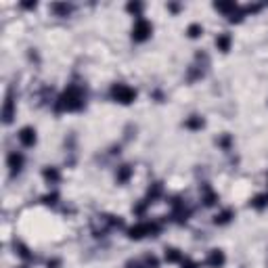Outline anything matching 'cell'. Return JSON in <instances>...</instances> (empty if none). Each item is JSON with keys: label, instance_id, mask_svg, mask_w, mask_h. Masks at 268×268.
I'll list each match as a JSON object with an SVG mask.
<instances>
[{"label": "cell", "instance_id": "cell-18", "mask_svg": "<svg viewBox=\"0 0 268 268\" xmlns=\"http://www.w3.org/2000/svg\"><path fill=\"white\" fill-rule=\"evenodd\" d=\"M162 191H164V187H162V183H153L151 187H149V191H147V201L151 203V201H155L159 195H162Z\"/></svg>", "mask_w": 268, "mask_h": 268}, {"label": "cell", "instance_id": "cell-9", "mask_svg": "<svg viewBox=\"0 0 268 268\" xmlns=\"http://www.w3.org/2000/svg\"><path fill=\"white\" fill-rule=\"evenodd\" d=\"M164 260H166L168 264H183L185 254H183L178 247H166V249H164Z\"/></svg>", "mask_w": 268, "mask_h": 268}, {"label": "cell", "instance_id": "cell-26", "mask_svg": "<svg viewBox=\"0 0 268 268\" xmlns=\"http://www.w3.org/2000/svg\"><path fill=\"white\" fill-rule=\"evenodd\" d=\"M181 266H183V268H199V264H197V262H193V260H189V258H185Z\"/></svg>", "mask_w": 268, "mask_h": 268}, {"label": "cell", "instance_id": "cell-10", "mask_svg": "<svg viewBox=\"0 0 268 268\" xmlns=\"http://www.w3.org/2000/svg\"><path fill=\"white\" fill-rule=\"evenodd\" d=\"M214 9L220 11L224 17H228V19H230V17H233L241 7H239L237 3H216V5H214Z\"/></svg>", "mask_w": 268, "mask_h": 268}, {"label": "cell", "instance_id": "cell-29", "mask_svg": "<svg viewBox=\"0 0 268 268\" xmlns=\"http://www.w3.org/2000/svg\"><path fill=\"white\" fill-rule=\"evenodd\" d=\"M168 9H170V11H174V13H176V11H178V9H181V7H178V5H170V7H168Z\"/></svg>", "mask_w": 268, "mask_h": 268}, {"label": "cell", "instance_id": "cell-27", "mask_svg": "<svg viewBox=\"0 0 268 268\" xmlns=\"http://www.w3.org/2000/svg\"><path fill=\"white\" fill-rule=\"evenodd\" d=\"M126 266L128 268H145V264H142V262H128Z\"/></svg>", "mask_w": 268, "mask_h": 268}, {"label": "cell", "instance_id": "cell-5", "mask_svg": "<svg viewBox=\"0 0 268 268\" xmlns=\"http://www.w3.org/2000/svg\"><path fill=\"white\" fill-rule=\"evenodd\" d=\"M17 140L21 142V147L32 149V147H36V142H38V132H36L34 126H23L17 132Z\"/></svg>", "mask_w": 268, "mask_h": 268}, {"label": "cell", "instance_id": "cell-13", "mask_svg": "<svg viewBox=\"0 0 268 268\" xmlns=\"http://www.w3.org/2000/svg\"><path fill=\"white\" fill-rule=\"evenodd\" d=\"M132 174H134L132 166H120L117 172H115V181H117L120 185H126L130 178H132Z\"/></svg>", "mask_w": 268, "mask_h": 268}, {"label": "cell", "instance_id": "cell-12", "mask_svg": "<svg viewBox=\"0 0 268 268\" xmlns=\"http://www.w3.org/2000/svg\"><path fill=\"white\" fill-rule=\"evenodd\" d=\"M230 46H233V36L230 34H218V38H216V48L220 50V52H228L230 50Z\"/></svg>", "mask_w": 268, "mask_h": 268}, {"label": "cell", "instance_id": "cell-7", "mask_svg": "<svg viewBox=\"0 0 268 268\" xmlns=\"http://www.w3.org/2000/svg\"><path fill=\"white\" fill-rule=\"evenodd\" d=\"M205 264H207L210 268H222V266L226 264L224 252H222V249H212V252L207 254V258H205Z\"/></svg>", "mask_w": 268, "mask_h": 268}, {"label": "cell", "instance_id": "cell-14", "mask_svg": "<svg viewBox=\"0 0 268 268\" xmlns=\"http://www.w3.org/2000/svg\"><path fill=\"white\" fill-rule=\"evenodd\" d=\"M203 126H205V120H203L201 115H191V117H187V122H185V128H187V130H193V132L201 130Z\"/></svg>", "mask_w": 268, "mask_h": 268}, {"label": "cell", "instance_id": "cell-25", "mask_svg": "<svg viewBox=\"0 0 268 268\" xmlns=\"http://www.w3.org/2000/svg\"><path fill=\"white\" fill-rule=\"evenodd\" d=\"M220 147H222L224 151H228V149H230V136H228V134H224V136L220 138Z\"/></svg>", "mask_w": 268, "mask_h": 268}, {"label": "cell", "instance_id": "cell-17", "mask_svg": "<svg viewBox=\"0 0 268 268\" xmlns=\"http://www.w3.org/2000/svg\"><path fill=\"white\" fill-rule=\"evenodd\" d=\"M249 205H252L254 210H258V212H262V210H266L268 207V193H260V195H256V197L249 201Z\"/></svg>", "mask_w": 268, "mask_h": 268}, {"label": "cell", "instance_id": "cell-21", "mask_svg": "<svg viewBox=\"0 0 268 268\" xmlns=\"http://www.w3.org/2000/svg\"><path fill=\"white\" fill-rule=\"evenodd\" d=\"M142 9H145V7H142L140 3H128V5H126V11H128L130 15H134L136 19H140V17H142Z\"/></svg>", "mask_w": 268, "mask_h": 268}, {"label": "cell", "instance_id": "cell-2", "mask_svg": "<svg viewBox=\"0 0 268 268\" xmlns=\"http://www.w3.org/2000/svg\"><path fill=\"white\" fill-rule=\"evenodd\" d=\"M159 233H162L159 222H151V220H142V222H138V224L128 228V237L134 239V241H140L145 237H157Z\"/></svg>", "mask_w": 268, "mask_h": 268}, {"label": "cell", "instance_id": "cell-3", "mask_svg": "<svg viewBox=\"0 0 268 268\" xmlns=\"http://www.w3.org/2000/svg\"><path fill=\"white\" fill-rule=\"evenodd\" d=\"M109 97H111V101H115L120 105H132L136 101V91L124 82H115L109 88Z\"/></svg>", "mask_w": 268, "mask_h": 268}, {"label": "cell", "instance_id": "cell-16", "mask_svg": "<svg viewBox=\"0 0 268 268\" xmlns=\"http://www.w3.org/2000/svg\"><path fill=\"white\" fill-rule=\"evenodd\" d=\"M50 11L55 13L57 17H69L71 11H74V7L67 5V3H55V5H50Z\"/></svg>", "mask_w": 268, "mask_h": 268}, {"label": "cell", "instance_id": "cell-22", "mask_svg": "<svg viewBox=\"0 0 268 268\" xmlns=\"http://www.w3.org/2000/svg\"><path fill=\"white\" fill-rule=\"evenodd\" d=\"M140 262L145 264V268H159V260H157L155 256H151V254H149V256H145Z\"/></svg>", "mask_w": 268, "mask_h": 268}, {"label": "cell", "instance_id": "cell-4", "mask_svg": "<svg viewBox=\"0 0 268 268\" xmlns=\"http://www.w3.org/2000/svg\"><path fill=\"white\" fill-rule=\"evenodd\" d=\"M151 36H153V23H151L149 19L140 17V19L134 21V25H132V40H134L136 44L147 42Z\"/></svg>", "mask_w": 268, "mask_h": 268}, {"label": "cell", "instance_id": "cell-19", "mask_svg": "<svg viewBox=\"0 0 268 268\" xmlns=\"http://www.w3.org/2000/svg\"><path fill=\"white\" fill-rule=\"evenodd\" d=\"M187 36H189L191 40H197V38H201V36H203V27L199 23H191L187 27Z\"/></svg>", "mask_w": 268, "mask_h": 268}, {"label": "cell", "instance_id": "cell-11", "mask_svg": "<svg viewBox=\"0 0 268 268\" xmlns=\"http://www.w3.org/2000/svg\"><path fill=\"white\" fill-rule=\"evenodd\" d=\"M42 178H44L48 185H57V183L61 181V174H59V170H57L55 166H46V168L42 170Z\"/></svg>", "mask_w": 268, "mask_h": 268}, {"label": "cell", "instance_id": "cell-28", "mask_svg": "<svg viewBox=\"0 0 268 268\" xmlns=\"http://www.w3.org/2000/svg\"><path fill=\"white\" fill-rule=\"evenodd\" d=\"M21 7H23V9H29V11H32V9H36V7H38V5H36V3H23Z\"/></svg>", "mask_w": 268, "mask_h": 268}, {"label": "cell", "instance_id": "cell-1", "mask_svg": "<svg viewBox=\"0 0 268 268\" xmlns=\"http://www.w3.org/2000/svg\"><path fill=\"white\" fill-rule=\"evenodd\" d=\"M86 107V93L78 84H69L61 97L57 99V111L59 113H80Z\"/></svg>", "mask_w": 268, "mask_h": 268}, {"label": "cell", "instance_id": "cell-24", "mask_svg": "<svg viewBox=\"0 0 268 268\" xmlns=\"http://www.w3.org/2000/svg\"><path fill=\"white\" fill-rule=\"evenodd\" d=\"M57 199H59L57 193H50V195H44V197H42V201H44L46 205H57Z\"/></svg>", "mask_w": 268, "mask_h": 268}, {"label": "cell", "instance_id": "cell-8", "mask_svg": "<svg viewBox=\"0 0 268 268\" xmlns=\"http://www.w3.org/2000/svg\"><path fill=\"white\" fill-rule=\"evenodd\" d=\"M15 117V99H13V93H9L5 97V107H3V120L5 124H11Z\"/></svg>", "mask_w": 268, "mask_h": 268}, {"label": "cell", "instance_id": "cell-15", "mask_svg": "<svg viewBox=\"0 0 268 268\" xmlns=\"http://www.w3.org/2000/svg\"><path fill=\"white\" fill-rule=\"evenodd\" d=\"M233 218H235L233 210H222V212H218L216 216H214V224H216V226H224V224H228Z\"/></svg>", "mask_w": 268, "mask_h": 268}, {"label": "cell", "instance_id": "cell-6", "mask_svg": "<svg viewBox=\"0 0 268 268\" xmlns=\"http://www.w3.org/2000/svg\"><path fill=\"white\" fill-rule=\"evenodd\" d=\"M7 166H9V170H11L13 176H15V174H21V170H23V166H25V157H23V153H19V151H11V153L7 155Z\"/></svg>", "mask_w": 268, "mask_h": 268}, {"label": "cell", "instance_id": "cell-20", "mask_svg": "<svg viewBox=\"0 0 268 268\" xmlns=\"http://www.w3.org/2000/svg\"><path fill=\"white\" fill-rule=\"evenodd\" d=\"M201 201H203V205H207V207H210V205H214V203L218 201V195L214 193L212 189H207V187H205V191H203V197H201Z\"/></svg>", "mask_w": 268, "mask_h": 268}, {"label": "cell", "instance_id": "cell-23", "mask_svg": "<svg viewBox=\"0 0 268 268\" xmlns=\"http://www.w3.org/2000/svg\"><path fill=\"white\" fill-rule=\"evenodd\" d=\"M15 249H17V254H19L23 260H29L32 258V254H29V249L23 245V243H15Z\"/></svg>", "mask_w": 268, "mask_h": 268}]
</instances>
